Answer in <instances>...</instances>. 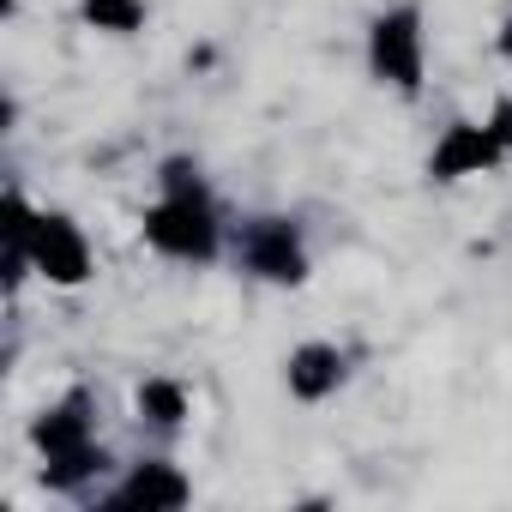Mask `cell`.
I'll use <instances>...</instances> for the list:
<instances>
[{
	"label": "cell",
	"mask_w": 512,
	"mask_h": 512,
	"mask_svg": "<svg viewBox=\"0 0 512 512\" xmlns=\"http://www.w3.org/2000/svg\"><path fill=\"white\" fill-rule=\"evenodd\" d=\"M488 127H494V139H500V145H512V103H500Z\"/></svg>",
	"instance_id": "obj_13"
},
{
	"label": "cell",
	"mask_w": 512,
	"mask_h": 512,
	"mask_svg": "<svg viewBox=\"0 0 512 512\" xmlns=\"http://www.w3.org/2000/svg\"><path fill=\"white\" fill-rule=\"evenodd\" d=\"M374 73L392 79L398 91L422 85V25H416L410 7H398V13H386L374 25Z\"/></svg>",
	"instance_id": "obj_3"
},
{
	"label": "cell",
	"mask_w": 512,
	"mask_h": 512,
	"mask_svg": "<svg viewBox=\"0 0 512 512\" xmlns=\"http://www.w3.org/2000/svg\"><path fill=\"white\" fill-rule=\"evenodd\" d=\"M338 380H344V356L332 344H308L290 356V392L296 398H326V392H338Z\"/></svg>",
	"instance_id": "obj_7"
},
{
	"label": "cell",
	"mask_w": 512,
	"mask_h": 512,
	"mask_svg": "<svg viewBox=\"0 0 512 512\" xmlns=\"http://www.w3.org/2000/svg\"><path fill=\"white\" fill-rule=\"evenodd\" d=\"M85 19L97 31H139L145 7H139V0H85Z\"/></svg>",
	"instance_id": "obj_10"
},
{
	"label": "cell",
	"mask_w": 512,
	"mask_h": 512,
	"mask_svg": "<svg viewBox=\"0 0 512 512\" xmlns=\"http://www.w3.org/2000/svg\"><path fill=\"white\" fill-rule=\"evenodd\" d=\"M145 241L157 253H175V260H211L217 253V223L205 199H181L169 193L157 211H145Z\"/></svg>",
	"instance_id": "obj_1"
},
{
	"label": "cell",
	"mask_w": 512,
	"mask_h": 512,
	"mask_svg": "<svg viewBox=\"0 0 512 512\" xmlns=\"http://www.w3.org/2000/svg\"><path fill=\"white\" fill-rule=\"evenodd\" d=\"M103 464V452L97 446H85V452H73V458H49V488H73L79 476H91Z\"/></svg>",
	"instance_id": "obj_11"
},
{
	"label": "cell",
	"mask_w": 512,
	"mask_h": 512,
	"mask_svg": "<svg viewBox=\"0 0 512 512\" xmlns=\"http://www.w3.org/2000/svg\"><path fill=\"white\" fill-rule=\"evenodd\" d=\"M187 500V482L169 470V464H139L127 482H121V494H115V506L121 512H157V506H181Z\"/></svg>",
	"instance_id": "obj_6"
},
{
	"label": "cell",
	"mask_w": 512,
	"mask_h": 512,
	"mask_svg": "<svg viewBox=\"0 0 512 512\" xmlns=\"http://www.w3.org/2000/svg\"><path fill=\"white\" fill-rule=\"evenodd\" d=\"M37 446H43L49 458H73V452H85V446H91V422H85V404L73 398V404L49 410V416L37 422Z\"/></svg>",
	"instance_id": "obj_8"
},
{
	"label": "cell",
	"mask_w": 512,
	"mask_h": 512,
	"mask_svg": "<svg viewBox=\"0 0 512 512\" xmlns=\"http://www.w3.org/2000/svg\"><path fill=\"white\" fill-rule=\"evenodd\" d=\"M500 49H506V55H512V19H506V31H500Z\"/></svg>",
	"instance_id": "obj_14"
},
{
	"label": "cell",
	"mask_w": 512,
	"mask_h": 512,
	"mask_svg": "<svg viewBox=\"0 0 512 512\" xmlns=\"http://www.w3.org/2000/svg\"><path fill=\"white\" fill-rule=\"evenodd\" d=\"M163 181H169V193H181V199H205V187L193 181V169H187V163H169V169H163Z\"/></svg>",
	"instance_id": "obj_12"
},
{
	"label": "cell",
	"mask_w": 512,
	"mask_h": 512,
	"mask_svg": "<svg viewBox=\"0 0 512 512\" xmlns=\"http://www.w3.org/2000/svg\"><path fill=\"white\" fill-rule=\"evenodd\" d=\"M506 145L494 139V127H452L446 139H440V151H434V181H458V175H482L494 157H500Z\"/></svg>",
	"instance_id": "obj_5"
},
{
	"label": "cell",
	"mask_w": 512,
	"mask_h": 512,
	"mask_svg": "<svg viewBox=\"0 0 512 512\" xmlns=\"http://www.w3.org/2000/svg\"><path fill=\"white\" fill-rule=\"evenodd\" d=\"M247 266L260 272V278H272V284H302V278H308V266H302V241H296V229L278 223V217L247 235Z\"/></svg>",
	"instance_id": "obj_4"
},
{
	"label": "cell",
	"mask_w": 512,
	"mask_h": 512,
	"mask_svg": "<svg viewBox=\"0 0 512 512\" xmlns=\"http://www.w3.org/2000/svg\"><path fill=\"white\" fill-rule=\"evenodd\" d=\"M25 253H31V266H37L49 284H85V278H91V247H85V235H79L67 217H37Z\"/></svg>",
	"instance_id": "obj_2"
},
{
	"label": "cell",
	"mask_w": 512,
	"mask_h": 512,
	"mask_svg": "<svg viewBox=\"0 0 512 512\" xmlns=\"http://www.w3.org/2000/svg\"><path fill=\"white\" fill-rule=\"evenodd\" d=\"M139 410H145L151 422L175 428V422L187 416V392H181L175 380H145V386H139Z\"/></svg>",
	"instance_id": "obj_9"
}]
</instances>
